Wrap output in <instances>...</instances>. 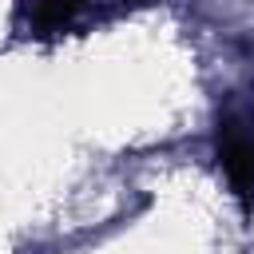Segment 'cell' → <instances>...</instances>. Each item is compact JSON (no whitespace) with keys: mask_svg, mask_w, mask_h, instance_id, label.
<instances>
[{"mask_svg":"<svg viewBox=\"0 0 254 254\" xmlns=\"http://www.w3.org/2000/svg\"><path fill=\"white\" fill-rule=\"evenodd\" d=\"M218 159H222V171H226L234 194L250 210L254 206V135H246L238 127H222L218 131Z\"/></svg>","mask_w":254,"mask_h":254,"instance_id":"obj_1","label":"cell"},{"mask_svg":"<svg viewBox=\"0 0 254 254\" xmlns=\"http://www.w3.org/2000/svg\"><path fill=\"white\" fill-rule=\"evenodd\" d=\"M75 12V0H36V24L44 32H60Z\"/></svg>","mask_w":254,"mask_h":254,"instance_id":"obj_2","label":"cell"}]
</instances>
